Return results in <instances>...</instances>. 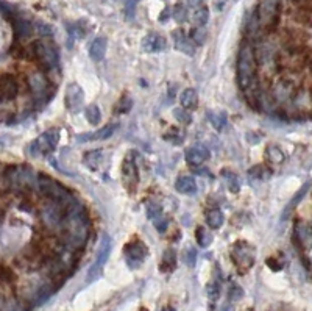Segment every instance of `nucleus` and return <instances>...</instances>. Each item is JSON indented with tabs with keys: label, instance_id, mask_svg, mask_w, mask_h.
Wrapping results in <instances>:
<instances>
[{
	"label": "nucleus",
	"instance_id": "36",
	"mask_svg": "<svg viewBox=\"0 0 312 311\" xmlns=\"http://www.w3.org/2000/svg\"><path fill=\"white\" fill-rule=\"evenodd\" d=\"M159 216H162V208L158 203H149L147 205V218H149L150 221H155Z\"/></svg>",
	"mask_w": 312,
	"mask_h": 311
},
{
	"label": "nucleus",
	"instance_id": "9",
	"mask_svg": "<svg viewBox=\"0 0 312 311\" xmlns=\"http://www.w3.org/2000/svg\"><path fill=\"white\" fill-rule=\"evenodd\" d=\"M59 142V132L56 128L47 130L45 133H42L38 139H35L30 147H28V153L33 157H39V155H50Z\"/></svg>",
	"mask_w": 312,
	"mask_h": 311
},
{
	"label": "nucleus",
	"instance_id": "46",
	"mask_svg": "<svg viewBox=\"0 0 312 311\" xmlns=\"http://www.w3.org/2000/svg\"><path fill=\"white\" fill-rule=\"evenodd\" d=\"M303 2H304V0H290V4H293V5H300Z\"/></svg>",
	"mask_w": 312,
	"mask_h": 311
},
{
	"label": "nucleus",
	"instance_id": "7",
	"mask_svg": "<svg viewBox=\"0 0 312 311\" xmlns=\"http://www.w3.org/2000/svg\"><path fill=\"white\" fill-rule=\"evenodd\" d=\"M231 260L239 272H247L255 266L256 250L247 241H237L231 249Z\"/></svg>",
	"mask_w": 312,
	"mask_h": 311
},
{
	"label": "nucleus",
	"instance_id": "24",
	"mask_svg": "<svg viewBox=\"0 0 312 311\" xmlns=\"http://www.w3.org/2000/svg\"><path fill=\"white\" fill-rule=\"evenodd\" d=\"M176 268V253L173 249H167L162 255V263H161V271L162 272H172Z\"/></svg>",
	"mask_w": 312,
	"mask_h": 311
},
{
	"label": "nucleus",
	"instance_id": "39",
	"mask_svg": "<svg viewBox=\"0 0 312 311\" xmlns=\"http://www.w3.org/2000/svg\"><path fill=\"white\" fill-rule=\"evenodd\" d=\"M172 14H173V18H175L176 22H184L186 16H188V11H186V8L183 5H176Z\"/></svg>",
	"mask_w": 312,
	"mask_h": 311
},
{
	"label": "nucleus",
	"instance_id": "30",
	"mask_svg": "<svg viewBox=\"0 0 312 311\" xmlns=\"http://www.w3.org/2000/svg\"><path fill=\"white\" fill-rule=\"evenodd\" d=\"M192 21H194V24H195L197 27H205L206 22L209 21V10H208L206 7L199 8V10L194 13Z\"/></svg>",
	"mask_w": 312,
	"mask_h": 311
},
{
	"label": "nucleus",
	"instance_id": "19",
	"mask_svg": "<svg viewBox=\"0 0 312 311\" xmlns=\"http://www.w3.org/2000/svg\"><path fill=\"white\" fill-rule=\"evenodd\" d=\"M175 189L181 194H194L197 191V183L195 178L191 175H181L176 178L175 182Z\"/></svg>",
	"mask_w": 312,
	"mask_h": 311
},
{
	"label": "nucleus",
	"instance_id": "35",
	"mask_svg": "<svg viewBox=\"0 0 312 311\" xmlns=\"http://www.w3.org/2000/svg\"><path fill=\"white\" fill-rule=\"evenodd\" d=\"M243 297V289L237 285H231L228 289V299L231 302H237Z\"/></svg>",
	"mask_w": 312,
	"mask_h": 311
},
{
	"label": "nucleus",
	"instance_id": "6",
	"mask_svg": "<svg viewBox=\"0 0 312 311\" xmlns=\"http://www.w3.org/2000/svg\"><path fill=\"white\" fill-rule=\"evenodd\" d=\"M39 218L47 232L58 235L66 218V206L45 199V203L39 208Z\"/></svg>",
	"mask_w": 312,
	"mask_h": 311
},
{
	"label": "nucleus",
	"instance_id": "25",
	"mask_svg": "<svg viewBox=\"0 0 312 311\" xmlns=\"http://www.w3.org/2000/svg\"><path fill=\"white\" fill-rule=\"evenodd\" d=\"M103 158V152L102 150H92V152H88L85 155V165L91 169V171H97L98 166L102 165V160Z\"/></svg>",
	"mask_w": 312,
	"mask_h": 311
},
{
	"label": "nucleus",
	"instance_id": "16",
	"mask_svg": "<svg viewBox=\"0 0 312 311\" xmlns=\"http://www.w3.org/2000/svg\"><path fill=\"white\" fill-rule=\"evenodd\" d=\"M173 42H175V48L179 52H183L186 55H194L195 54V44L192 42L191 38H188L181 30H175L172 33Z\"/></svg>",
	"mask_w": 312,
	"mask_h": 311
},
{
	"label": "nucleus",
	"instance_id": "31",
	"mask_svg": "<svg viewBox=\"0 0 312 311\" xmlns=\"http://www.w3.org/2000/svg\"><path fill=\"white\" fill-rule=\"evenodd\" d=\"M191 39L195 45H203L206 41V30L205 27H195L191 30Z\"/></svg>",
	"mask_w": 312,
	"mask_h": 311
},
{
	"label": "nucleus",
	"instance_id": "8",
	"mask_svg": "<svg viewBox=\"0 0 312 311\" xmlns=\"http://www.w3.org/2000/svg\"><path fill=\"white\" fill-rule=\"evenodd\" d=\"M111 250H112V242H111V238L108 235H103L102 236V242H100V247H98V252H97V256H95V261L94 265L89 268L88 271V275H86V283H92L95 280L102 277L103 274V268L106 265V261L111 255Z\"/></svg>",
	"mask_w": 312,
	"mask_h": 311
},
{
	"label": "nucleus",
	"instance_id": "13",
	"mask_svg": "<svg viewBox=\"0 0 312 311\" xmlns=\"http://www.w3.org/2000/svg\"><path fill=\"white\" fill-rule=\"evenodd\" d=\"M211 157V152L206 145L203 144H195L192 147H189V149L186 150V161H188V165L191 166H200L203 165V163L206 160H209Z\"/></svg>",
	"mask_w": 312,
	"mask_h": 311
},
{
	"label": "nucleus",
	"instance_id": "34",
	"mask_svg": "<svg viewBox=\"0 0 312 311\" xmlns=\"http://www.w3.org/2000/svg\"><path fill=\"white\" fill-rule=\"evenodd\" d=\"M173 116H175L179 122H183L184 125H188V124L192 122V116H191L189 110H186V108H175V110H173Z\"/></svg>",
	"mask_w": 312,
	"mask_h": 311
},
{
	"label": "nucleus",
	"instance_id": "15",
	"mask_svg": "<svg viewBox=\"0 0 312 311\" xmlns=\"http://www.w3.org/2000/svg\"><path fill=\"white\" fill-rule=\"evenodd\" d=\"M116 130H117V124H116V122H111V124H106L103 128L97 130V132H94V133H85V135L77 136V141H78V142H88V141L108 139V138H111L114 133H116Z\"/></svg>",
	"mask_w": 312,
	"mask_h": 311
},
{
	"label": "nucleus",
	"instance_id": "12",
	"mask_svg": "<svg viewBox=\"0 0 312 311\" xmlns=\"http://www.w3.org/2000/svg\"><path fill=\"white\" fill-rule=\"evenodd\" d=\"M64 103L66 108L72 113H77L85 103V92L81 89L80 85L77 83H71L68 88H66V97H64Z\"/></svg>",
	"mask_w": 312,
	"mask_h": 311
},
{
	"label": "nucleus",
	"instance_id": "26",
	"mask_svg": "<svg viewBox=\"0 0 312 311\" xmlns=\"http://www.w3.org/2000/svg\"><path fill=\"white\" fill-rule=\"evenodd\" d=\"M266 157L270 163H273V165H281V163L284 161L286 155L283 153V150L280 149L278 145H269L266 149Z\"/></svg>",
	"mask_w": 312,
	"mask_h": 311
},
{
	"label": "nucleus",
	"instance_id": "23",
	"mask_svg": "<svg viewBox=\"0 0 312 311\" xmlns=\"http://www.w3.org/2000/svg\"><path fill=\"white\" fill-rule=\"evenodd\" d=\"M222 177H223V180L226 182V186H228L229 191L234 192V194L240 191V178H239L237 174L228 171V169H223V171H222Z\"/></svg>",
	"mask_w": 312,
	"mask_h": 311
},
{
	"label": "nucleus",
	"instance_id": "14",
	"mask_svg": "<svg viewBox=\"0 0 312 311\" xmlns=\"http://www.w3.org/2000/svg\"><path fill=\"white\" fill-rule=\"evenodd\" d=\"M142 48L149 54L164 52L167 48V41L159 33H149L142 39Z\"/></svg>",
	"mask_w": 312,
	"mask_h": 311
},
{
	"label": "nucleus",
	"instance_id": "17",
	"mask_svg": "<svg viewBox=\"0 0 312 311\" xmlns=\"http://www.w3.org/2000/svg\"><path fill=\"white\" fill-rule=\"evenodd\" d=\"M11 24H13V30H14V35L18 39H27L31 36L33 33V24L24 18H13L11 19Z\"/></svg>",
	"mask_w": 312,
	"mask_h": 311
},
{
	"label": "nucleus",
	"instance_id": "29",
	"mask_svg": "<svg viewBox=\"0 0 312 311\" xmlns=\"http://www.w3.org/2000/svg\"><path fill=\"white\" fill-rule=\"evenodd\" d=\"M85 116H86L88 122L92 124V125H97L98 122L102 121V113H100V108H98L97 105H89V107H86Z\"/></svg>",
	"mask_w": 312,
	"mask_h": 311
},
{
	"label": "nucleus",
	"instance_id": "11",
	"mask_svg": "<svg viewBox=\"0 0 312 311\" xmlns=\"http://www.w3.org/2000/svg\"><path fill=\"white\" fill-rule=\"evenodd\" d=\"M125 256H127V265L131 268V269H136L139 268L147 255H149V250H147V245L142 242V241H133V242H128L125 245Z\"/></svg>",
	"mask_w": 312,
	"mask_h": 311
},
{
	"label": "nucleus",
	"instance_id": "37",
	"mask_svg": "<svg viewBox=\"0 0 312 311\" xmlns=\"http://www.w3.org/2000/svg\"><path fill=\"white\" fill-rule=\"evenodd\" d=\"M219 296H220V283L219 282H212V283H209L208 285V297H209V300H217L219 299Z\"/></svg>",
	"mask_w": 312,
	"mask_h": 311
},
{
	"label": "nucleus",
	"instance_id": "45",
	"mask_svg": "<svg viewBox=\"0 0 312 311\" xmlns=\"http://www.w3.org/2000/svg\"><path fill=\"white\" fill-rule=\"evenodd\" d=\"M306 69L312 74V57H309L307 61H306Z\"/></svg>",
	"mask_w": 312,
	"mask_h": 311
},
{
	"label": "nucleus",
	"instance_id": "40",
	"mask_svg": "<svg viewBox=\"0 0 312 311\" xmlns=\"http://www.w3.org/2000/svg\"><path fill=\"white\" fill-rule=\"evenodd\" d=\"M266 171H269V169L264 166H255L250 169L248 175H250V178H266Z\"/></svg>",
	"mask_w": 312,
	"mask_h": 311
},
{
	"label": "nucleus",
	"instance_id": "44",
	"mask_svg": "<svg viewBox=\"0 0 312 311\" xmlns=\"http://www.w3.org/2000/svg\"><path fill=\"white\" fill-rule=\"evenodd\" d=\"M202 4H203V0H188V7L191 8H200Z\"/></svg>",
	"mask_w": 312,
	"mask_h": 311
},
{
	"label": "nucleus",
	"instance_id": "20",
	"mask_svg": "<svg viewBox=\"0 0 312 311\" xmlns=\"http://www.w3.org/2000/svg\"><path fill=\"white\" fill-rule=\"evenodd\" d=\"M223 222H225V216L219 208H211L206 211V224L212 230H219L223 225Z\"/></svg>",
	"mask_w": 312,
	"mask_h": 311
},
{
	"label": "nucleus",
	"instance_id": "33",
	"mask_svg": "<svg viewBox=\"0 0 312 311\" xmlns=\"http://www.w3.org/2000/svg\"><path fill=\"white\" fill-rule=\"evenodd\" d=\"M183 261L189 266V268H194L195 263H197V249L192 247V245H189V247H186L183 250V255H181Z\"/></svg>",
	"mask_w": 312,
	"mask_h": 311
},
{
	"label": "nucleus",
	"instance_id": "18",
	"mask_svg": "<svg viewBox=\"0 0 312 311\" xmlns=\"http://www.w3.org/2000/svg\"><path fill=\"white\" fill-rule=\"evenodd\" d=\"M310 186H312V183L310 182H307V183H304L298 191H297V194L293 195L292 197V200L286 205V208H284V211H283V215H281V221L284 222V221H287L289 218H290V215H292V211L295 210V206H297L303 199H304V195L307 194V191L310 189Z\"/></svg>",
	"mask_w": 312,
	"mask_h": 311
},
{
	"label": "nucleus",
	"instance_id": "5",
	"mask_svg": "<svg viewBox=\"0 0 312 311\" xmlns=\"http://www.w3.org/2000/svg\"><path fill=\"white\" fill-rule=\"evenodd\" d=\"M38 191L41 192V195H44V199L58 202V203L64 205L66 208L75 202L74 195L59 182H56V180L50 178L48 175H44V174L38 175Z\"/></svg>",
	"mask_w": 312,
	"mask_h": 311
},
{
	"label": "nucleus",
	"instance_id": "10",
	"mask_svg": "<svg viewBox=\"0 0 312 311\" xmlns=\"http://www.w3.org/2000/svg\"><path fill=\"white\" fill-rule=\"evenodd\" d=\"M122 180H123L127 191L133 194L139 183V172H138V166L133 158V153H128L122 163Z\"/></svg>",
	"mask_w": 312,
	"mask_h": 311
},
{
	"label": "nucleus",
	"instance_id": "1",
	"mask_svg": "<svg viewBox=\"0 0 312 311\" xmlns=\"http://www.w3.org/2000/svg\"><path fill=\"white\" fill-rule=\"evenodd\" d=\"M91 235V219L83 205L77 200L66 208V218L58 233L61 241L71 249H83Z\"/></svg>",
	"mask_w": 312,
	"mask_h": 311
},
{
	"label": "nucleus",
	"instance_id": "2",
	"mask_svg": "<svg viewBox=\"0 0 312 311\" xmlns=\"http://www.w3.org/2000/svg\"><path fill=\"white\" fill-rule=\"evenodd\" d=\"M258 68L259 64L255 54V45L252 41L243 39L237 55V81L242 91L258 80Z\"/></svg>",
	"mask_w": 312,
	"mask_h": 311
},
{
	"label": "nucleus",
	"instance_id": "27",
	"mask_svg": "<svg viewBox=\"0 0 312 311\" xmlns=\"http://www.w3.org/2000/svg\"><path fill=\"white\" fill-rule=\"evenodd\" d=\"M195 239H197V244H199L200 247L206 249L212 242V233L209 230H206L205 227H199L197 228V232H195Z\"/></svg>",
	"mask_w": 312,
	"mask_h": 311
},
{
	"label": "nucleus",
	"instance_id": "22",
	"mask_svg": "<svg viewBox=\"0 0 312 311\" xmlns=\"http://www.w3.org/2000/svg\"><path fill=\"white\" fill-rule=\"evenodd\" d=\"M106 54V39L105 38H95L92 42H91V47H89V57L94 60V61H100Z\"/></svg>",
	"mask_w": 312,
	"mask_h": 311
},
{
	"label": "nucleus",
	"instance_id": "43",
	"mask_svg": "<svg viewBox=\"0 0 312 311\" xmlns=\"http://www.w3.org/2000/svg\"><path fill=\"white\" fill-rule=\"evenodd\" d=\"M170 16H172V11H170V8L167 7L166 10H162V13L159 14V22H162V24H164V22H167Z\"/></svg>",
	"mask_w": 312,
	"mask_h": 311
},
{
	"label": "nucleus",
	"instance_id": "4",
	"mask_svg": "<svg viewBox=\"0 0 312 311\" xmlns=\"http://www.w3.org/2000/svg\"><path fill=\"white\" fill-rule=\"evenodd\" d=\"M283 11V0H261L256 8L258 19L264 35H272L276 31Z\"/></svg>",
	"mask_w": 312,
	"mask_h": 311
},
{
	"label": "nucleus",
	"instance_id": "42",
	"mask_svg": "<svg viewBox=\"0 0 312 311\" xmlns=\"http://www.w3.org/2000/svg\"><path fill=\"white\" fill-rule=\"evenodd\" d=\"M139 0H128L127 2V14L130 18H133L135 16V10H136V5H138Z\"/></svg>",
	"mask_w": 312,
	"mask_h": 311
},
{
	"label": "nucleus",
	"instance_id": "38",
	"mask_svg": "<svg viewBox=\"0 0 312 311\" xmlns=\"http://www.w3.org/2000/svg\"><path fill=\"white\" fill-rule=\"evenodd\" d=\"M152 222H153L155 228H156V230H158L159 233H166L167 227H169V221H167V218L159 216V218H156V219H155V221H152Z\"/></svg>",
	"mask_w": 312,
	"mask_h": 311
},
{
	"label": "nucleus",
	"instance_id": "21",
	"mask_svg": "<svg viewBox=\"0 0 312 311\" xmlns=\"http://www.w3.org/2000/svg\"><path fill=\"white\" fill-rule=\"evenodd\" d=\"M179 102H181V107L186 108V110H195L197 105H199V94H197L195 89L192 88H188L181 92L179 95Z\"/></svg>",
	"mask_w": 312,
	"mask_h": 311
},
{
	"label": "nucleus",
	"instance_id": "28",
	"mask_svg": "<svg viewBox=\"0 0 312 311\" xmlns=\"http://www.w3.org/2000/svg\"><path fill=\"white\" fill-rule=\"evenodd\" d=\"M133 108V100H131V97L130 95H122L119 102L114 105V113H117V114H127L130 113V110Z\"/></svg>",
	"mask_w": 312,
	"mask_h": 311
},
{
	"label": "nucleus",
	"instance_id": "3",
	"mask_svg": "<svg viewBox=\"0 0 312 311\" xmlns=\"http://www.w3.org/2000/svg\"><path fill=\"white\" fill-rule=\"evenodd\" d=\"M30 52H31V57L39 63V66L45 72L53 71L58 68L59 54H58V48H56L53 41L47 39V38L33 41L30 45Z\"/></svg>",
	"mask_w": 312,
	"mask_h": 311
},
{
	"label": "nucleus",
	"instance_id": "32",
	"mask_svg": "<svg viewBox=\"0 0 312 311\" xmlns=\"http://www.w3.org/2000/svg\"><path fill=\"white\" fill-rule=\"evenodd\" d=\"M208 118H209L211 125L214 127L217 132H220V130H222V128L225 127V124H226L225 116H223V114H220V113H208Z\"/></svg>",
	"mask_w": 312,
	"mask_h": 311
},
{
	"label": "nucleus",
	"instance_id": "41",
	"mask_svg": "<svg viewBox=\"0 0 312 311\" xmlns=\"http://www.w3.org/2000/svg\"><path fill=\"white\" fill-rule=\"evenodd\" d=\"M266 263H267V266H269L272 271H275V272L283 269V263H280V261H278V258H269Z\"/></svg>",
	"mask_w": 312,
	"mask_h": 311
}]
</instances>
